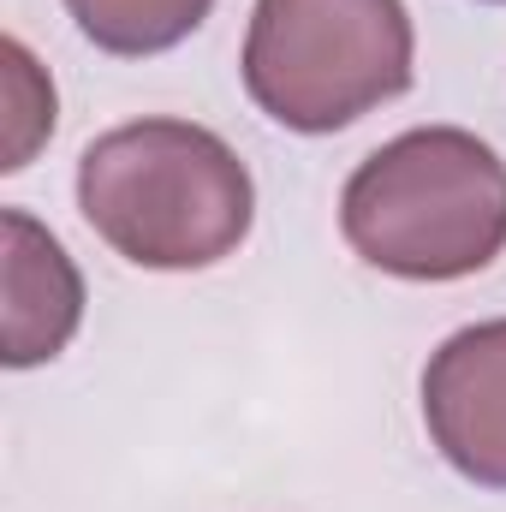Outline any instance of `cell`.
<instances>
[{"label":"cell","instance_id":"6da1fadb","mask_svg":"<svg viewBox=\"0 0 506 512\" xmlns=\"http://www.w3.org/2000/svg\"><path fill=\"white\" fill-rule=\"evenodd\" d=\"M78 209L126 262L185 274L245 245L256 185L221 131L191 120H131L78 155Z\"/></svg>","mask_w":506,"mask_h":512},{"label":"cell","instance_id":"7a4b0ae2","mask_svg":"<svg viewBox=\"0 0 506 512\" xmlns=\"http://www.w3.org/2000/svg\"><path fill=\"white\" fill-rule=\"evenodd\" d=\"M340 233L393 280H465L506 251V161L465 126H417L358 161Z\"/></svg>","mask_w":506,"mask_h":512},{"label":"cell","instance_id":"3957f363","mask_svg":"<svg viewBox=\"0 0 506 512\" xmlns=\"http://www.w3.org/2000/svg\"><path fill=\"white\" fill-rule=\"evenodd\" d=\"M417 30L405 0H256L245 90L286 131L328 137L411 90Z\"/></svg>","mask_w":506,"mask_h":512},{"label":"cell","instance_id":"277c9868","mask_svg":"<svg viewBox=\"0 0 506 512\" xmlns=\"http://www.w3.org/2000/svg\"><path fill=\"white\" fill-rule=\"evenodd\" d=\"M423 423L465 483L506 495V316L471 322L429 352Z\"/></svg>","mask_w":506,"mask_h":512},{"label":"cell","instance_id":"5b68a950","mask_svg":"<svg viewBox=\"0 0 506 512\" xmlns=\"http://www.w3.org/2000/svg\"><path fill=\"white\" fill-rule=\"evenodd\" d=\"M0 286H6V328H0L6 370H36L60 358L84 322V274L66 245L24 209H0Z\"/></svg>","mask_w":506,"mask_h":512},{"label":"cell","instance_id":"8992f818","mask_svg":"<svg viewBox=\"0 0 506 512\" xmlns=\"http://www.w3.org/2000/svg\"><path fill=\"white\" fill-rule=\"evenodd\" d=\"M209 6L215 0H66L84 42L120 60H149V54L179 48L209 18Z\"/></svg>","mask_w":506,"mask_h":512},{"label":"cell","instance_id":"52a82bcc","mask_svg":"<svg viewBox=\"0 0 506 512\" xmlns=\"http://www.w3.org/2000/svg\"><path fill=\"white\" fill-rule=\"evenodd\" d=\"M0 84H6V161L0 167L18 173L36 155V143L54 131V84L18 36L0 42Z\"/></svg>","mask_w":506,"mask_h":512},{"label":"cell","instance_id":"ba28073f","mask_svg":"<svg viewBox=\"0 0 506 512\" xmlns=\"http://www.w3.org/2000/svg\"><path fill=\"white\" fill-rule=\"evenodd\" d=\"M483 6H506V0H483Z\"/></svg>","mask_w":506,"mask_h":512}]
</instances>
